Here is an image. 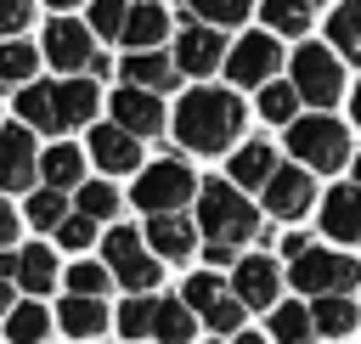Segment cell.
I'll use <instances>...</instances> for the list:
<instances>
[{
  "instance_id": "6da1fadb",
  "label": "cell",
  "mask_w": 361,
  "mask_h": 344,
  "mask_svg": "<svg viewBox=\"0 0 361 344\" xmlns=\"http://www.w3.org/2000/svg\"><path fill=\"white\" fill-rule=\"evenodd\" d=\"M237 130H243V102L231 90L203 85V90H186L175 107V135L192 152H226L237 141Z\"/></svg>"
},
{
  "instance_id": "7a4b0ae2",
  "label": "cell",
  "mask_w": 361,
  "mask_h": 344,
  "mask_svg": "<svg viewBox=\"0 0 361 344\" xmlns=\"http://www.w3.org/2000/svg\"><path fill=\"white\" fill-rule=\"evenodd\" d=\"M197 226L209 231V242H248V237L259 231V214L248 209L243 186L203 180V186H197Z\"/></svg>"
},
{
  "instance_id": "3957f363",
  "label": "cell",
  "mask_w": 361,
  "mask_h": 344,
  "mask_svg": "<svg viewBox=\"0 0 361 344\" xmlns=\"http://www.w3.org/2000/svg\"><path fill=\"white\" fill-rule=\"evenodd\" d=\"M288 147H293V158L305 164V169H344V158H350V130L338 124V118H299L293 130H288Z\"/></svg>"
},
{
  "instance_id": "277c9868",
  "label": "cell",
  "mask_w": 361,
  "mask_h": 344,
  "mask_svg": "<svg viewBox=\"0 0 361 344\" xmlns=\"http://www.w3.org/2000/svg\"><path fill=\"white\" fill-rule=\"evenodd\" d=\"M192 192H197V175L180 158H158L135 175V209H147V214H175Z\"/></svg>"
},
{
  "instance_id": "5b68a950",
  "label": "cell",
  "mask_w": 361,
  "mask_h": 344,
  "mask_svg": "<svg viewBox=\"0 0 361 344\" xmlns=\"http://www.w3.org/2000/svg\"><path fill=\"white\" fill-rule=\"evenodd\" d=\"M361 282V265L350 259V254H333V248H305L299 259H293V288L299 293H350Z\"/></svg>"
},
{
  "instance_id": "8992f818",
  "label": "cell",
  "mask_w": 361,
  "mask_h": 344,
  "mask_svg": "<svg viewBox=\"0 0 361 344\" xmlns=\"http://www.w3.org/2000/svg\"><path fill=\"white\" fill-rule=\"evenodd\" d=\"M293 85H299L305 102L333 107L338 90H344V68H338V56H333L327 45H299V51H293Z\"/></svg>"
},
{
  "instance_id": "52a82bcc",
  "label": "cell",
  "mask_w": 361,
  "mask_h": 344,
  "mask_svg": "<svg viewBox=\"0 0 361 344\" xmlns=\"http://www.w3.org/2000/svg\"><path fill=\"white\" fill-rule=\"evenodd\" d=\"M102 254H107V265H113V276L130 288V293H147L152 282H158V259L141 248V237L130 231V226H118V231H107V242H102Z\"/></svg>"
},
{
  "instance_id": "ba28073f",
  "label": "cell",
  "mask_w": 361,
  "mask_h": 344,
  "mask_svg": "<svg viewBox=\"0 0 361 344\" xmlns=\"http://www.w3.org/2000/svg\"><path fill=\"white\" fill-rule=\"evenodd\" d=\"M45 62H56L62 73L90 68V62H96V39H90V28H85V23H68V17L45 23Z\"/></svg>"
},
{
  "instance_id": "9c48e42d",
  "label": "cell",
  "mask_w": 361,
  "mask_h": 344,
  "mask_svg": "<svg viewBox=\"0 0 361 344\" xmlns=\"http://www.w3.org/2000/svg\"><path fill=\"white\" fill-rule=\"evenodd\" d=\"M310 197H316V186H310V169H305V164L276 169V175L265 180V214H271V220H299V214L310 209Z\"/></svg>"
},
{
  "instance_id": "30bf717a",
  "label": "cell",
  "mask_w": 361,
  "mask_h": 344,
  "mask_svg": "<svg viewBox=\"0 0 361 344\" xmlns=\"http://www.w3.org/2000/svg\"><path fill=\"white\" fill-rule=\"evenodd\" d=\"M34 175H39V152H34V135H28L23 124L0 130V192H23Z\"/></svg>"
},
{
  "instance_id": "8fae6325",
  "label": "cell",
  "mask_w": 361,
  "mask_h": 344,
  "mask_svg": "<svg viewBox=\"0 0 361 344\" xmlns=\"http://www.w3.org/2000/svg\"><path fill=\"white\" fill-rule=\"evenodd\" d=\"M271 68H276V39H271V34H248V39H237V51L226 56V79H231V85H265Z\"/></svg>"
},
{
  "instance_id": "7c38bea8",
  "label": "cell",
  "mask_w": 361,
  "mask_h": 344,
  "mask_svg": "<svg viewBox=\"0 0 361 344\" xmlns=\"http://www.w3.org/2000/svg\"><path fill=\"white\" fill-rule=\"evenodd\" d=\"M322 231L338 237V242H361V180L327 192V203H322Z\"/></svg>"
},
{
  "instance_id": "4fadbf2b",
  "label": "cell",
  "mask_w": 361,
  "mask_h": 344,
  "mask_svg": "<svg viewBox=\"0 0 361 344\" xmlns=\"http://www.w3.org/2000/svg\"><path fill=\"white\" fill-rule=\"evenodd\" d=\"M113 118L130 130V135H152L164 124V107H158V90H141V85H124L113 96Z\"/></svg>"
},
{
  "instance_id": "5bb4252c",
  "label": "cell",
  "mask_w": 361,
  "mask_h": 344,
  "mask_svg": "<svg viewBox=\"0 0 361 344\" xmlns=\"http://www.w3.org/2000/svg\"><path fill=\"white\" fill-rule=\"evenodd\" d=\"M220 56H226V39L214 34V23H209V28H180V39H175V62H180L186 73H214Z\"/></svg>"
},
{
  "instance_id": "9a60e30c",
  "label": "cell",
  "mask_w": 361,
  "mask_h": 344,
  "mask_svg": "<svg viewBox=\"0 0 361 344\" xmlns=\"http://www.w3.org/2000/svg\"><path fill=\"white\" fill-rule=\"evenodd\" d=\"M90 152H96V164L107 169V175H124V169H135V135L124 130V124H102V130H90Z\"/></svg>"
},
{
  "instance_id": "2e32d148",
  "label": "cell",
  "mask_w": 361,
  "mask_h": 344,
  "mask_svg": "<svg viewBox=\"0 0 361 344\" xmlns=\"http://www.w3.org/2000/svg\"><path fill=\"white\" fill-rule=\"evenodd\" d=\"M56 321H62V333H73V338H96L113 316H107V305H102V299L73 293V299H62V305H56Z\"/></svg>"
},
{
  "instance_id": "e0dca14e",
  "label": "cell",
  "mask_w": 361,
  "mask_h": 344,
  "mask_svg": "<svg viewBox=\"0 0 361 344\" xmlns=\"http://www.w3.org/2000/svg\"><path fill=\"white\" fill-rule=\"evenodd\" d=\"M118 73H124V85H141V90H169L175 85V62L158 56V51H130L118 62Z\"/></svg>"
},
{
  "instance_id": "ac0fdd59",
  "label": "cell",
  "mask_w": 361,
  "mask_h": 344,
  "mask_svg": "<svg viewBox=\"0 0 361 344\" xmlns=\"http://www.w3.org/2000/svg\"><path fill=\"white\" fill-rule=\"evenodd\" d=\"M147 237H152V248H158L164 259H186V254L197 248V226L180 220V209H175V214H158V220L147 226Z\"/></svg>"
},
{
  "instance_id": "d6986e66",
  "label": "cell",
  "mask_w": 361,
  "mask_h": 344,
  "mask_svg": "<svg viewBox=\"0 0 361 344\" xmlns=\"http://www.w3.org/2000/svg\"><path fill=\"white\" fill-rule=\"evenodd\" d=\"M237 299L271 310V299H276V265L271 259H243L237 265Z\"/></svg>"
},
{
  "instance_id": "ffe728a7",
  "label": "cell",
  "mask_w": 361,
  "mask_h": 344,
  "mask_svg": "<svg viewBox=\"0 0 361 344\" xmlns=\"http://www.w3.org/2000/svg\"><path fill=\"white\" fill-rule=\"evenodd\" d=\"M164 34H169V11L164 6H130V23H124V45L130 51H152Z\"/></svg>"
},
{
  "instance_id": "44dd1931",
  "label": "cell",
  "mask_w": 361,
  "mask_h": 344,
  "mask_svg": "<svg viewBox=\"0 0 361 344\" xmlns=\"http://www.w3.org/2000/svg\"><path fill=\"white\" fill-rule=\"evenodd\" d=\"M51 90H56V118H62V130H73V124L90 118V107H96V85H90V79H62V85H51Z\"/></svg>"
},
{
  "instance_id": "7402d4cb",
  "label": "cell",
  "mask_w": 361,
  "mask_h": 344,
  "mask_svg": "<svg viewBox=\"0 0 361 344\" xmlns=\"http://www.w3.org/2000/svg\"><path fill=\"white\" fill-rule=\"evenodd\" d=\"M271 175H276V158H271L265 141L237 147V158H231V186H265Z\"/></svg>"
},
{
  "instance_id": "603a6c76",
  "label": "cell",
  "mask_w": 361,
  "mask_h": 344,
  "mask_svg": "<svg viewBox=\"0 0 361 344\" xmlns=\"http://www.w3.org/2000/svg\"><path fill=\"white\" fill-rule=\"evenodd\" d=\"M310 316H316V333H333V338H344V333L361 327V310L350 305V293H322Z\"/></svg>"
},
{
  "instance_id": "cb8c5ba5",
  "label": "cell",
  "mask_w": 361,
  "mask_h": 344,
  "mask_svg": "<svg viewBox=\"0 0 361 344\" xmlns=\"http://www.w3.org/2000/svg\"><path fill=\"white\" fill-rule=\"evenodd\" d=\"M327 39L338 45V56L361 62V0H344V6L333 11V23H327Z\"/></svg>"
},
{
  "instance_id": "d4e9b609",
  "label": "cell",
  "mask_w": 361,
  "mask_h": 344,
  "mask_svg": "<svg viewBox=\"0 0 361 344\" xmlns=\"http://www.w3.org/2000/svg\"><path fill=\"white\" fill-rule=\"evenodd\" d=\"M17 282H23L28 293H45V288L56 282V259H51V248H45V242H34V248H23V254H17Z\"/></svg>"
},
{
  "instance_id": "484cf974",
  "label": "cell",
  "mask_w": 361,
  "mask_h": 344,
  "mask_svg": "<svg viewBox=\"0 0 361 344\" xmlns=\"http://www.w3.org/2000/svg\"><path fill=\"white\" fill-rule=\"evenodd\" d=\"M152 338H158V344H192V305H180V299H158Z\"/></svg>"
},
{
  "instance_id": "4316f807",
  "label": "cell",
  "mask_w": 361,
  "mask_h": 344,
  "mask_svg": "<svg viewBox=\"0 0 361 344\" xmlns=\"http://www.w3.org/2000/svg\"><path fill=\"white\" fill-rule=\"evenodd\" d=\"M271 333H276V344H310L316 316H310L305 305H276V310H271Z\"/></svg>"
},
{
  "instance_id": "83f0119b",
  "label": "cell",
  "mask_w": 361,
  "mask_h": 344,
  "mask_svg": "<svg viewBox=\"0 0 361 344\" xmlns=\"http://www.w3.org/2000/svg\"><path fill=\"white\" fill-rule=\"evenodd\" d=\"M17 113L28 118V124H39V130H62V118H56V90L45 85H23V96H17Z\"/></svg>"
},
{
  "instance_id": "f1b7e54d",
  "label": "cell",
  "mask_w": 361,
  "mask_h": 344,
  "mask_svg": "<svg viewBox=\"0 0 361 344\" xmlns=\"http://www.w3.org/2000/svg\"><path fill=\"white\" fill-rule=\"evenodd\" d=\"M79 169H85V158H79V147H51L45 158H39V175H45V186H79Z\"/></svg>"
},
{
  "instance_id": "f546056e",
  "label": "cell",
  "mask_w": 361,
  "mask_h": 344,
  "mask_svg": "<svg viewBox=\"0 0 361 344\" xmlns=\"http://www.w3.org/2000/svg\"><path fill=\"white\" fill-rule=\"evenodd\" d=\"M34 62H39V51L28 39H6L0 45V85H28L34 79Z\"/></svg>"
},
{
  "instance_id": "4dcf8cb0",
  "label": "cell",
  "mask_w": 361,
  "mask_h": 344,
  "mask_svg": "<svg viewBox=\"0 0 361 344\" xmlns=\"http://www.w3.org/2000/svg\"><path fill=\"white\" fill-rule=\"evenodd\" d=\"M45 327H51L45 305H17V310L6 316V338H11V344H39Z\"/></svg>"
},
{
  "instance_id": "1f68e13d",
  "label": "cell",
  "mask_w": 361,
  "mask_h": 344,
  "mask_svg": "<svg viewBox=\"0 0 361 344\" xmlns=\"http://www.w3.org/2000/svg\"><path fill=\"white\" fill-rule=\"evenodd\" d=\"M299 113V85H265L259 90V118L265 124H293Z\"/></svg>"
},
{
  "instance_id": "d6a6232c",
  "label": "cell",
  "mask_w": 361,
  "mask_h": 344,
  "mask_svg": "<svg viewBox=\"0 0 361 344\" xmlns=\"http://www.w3.org/2000/svg\"><path fill=\"white\" fill-rule=\"evenodd\" d=\"M152 321H158V299H147V293H130V299L118 305V333H124V338H141V333H152Z\"/></svg>"
},
{
  "instance_id": "836d02e7",
  "label": "cell",
  "mask_w": 361,
  "mask_h": 344,
  "mask_svg": "<svg viewBox=\"0 0 361 344\" xmlns=\"http://www.w3.org/2000/svg\"><path fill=\"white\" fill-rule=\"evenodd\" d=\"M259 11H265V23L276 34H305L310 28V0H265Z\"/></svg>"
},
{
  "instance_id": "e575fe53",
  "label": "cell",
  "mask_w": 361,
  "mask_h": 344,
  "mask_svg": "<svg viewBox=\"0 0 361 344\" xmlns=\"http://www.w3.org/2000/svg\"><path fill=\"white\" fill-rule=\"evenodd\" d=\"M28 220H34L39 231H45V226H62V220H68V203H62V192H56V186L34 192V197H28Z\"/></svg>"
},
{
  "instance_id": "d590c367",
  "label": "cell",
  "mask_w": 361,
  "mask_h": 344,
  "mask_svg": "<svg viewBox=\"0 0 361 344\" xmlns=\"http://www.w3.org/2000/svg\"><path fill=\"white\" fill-rule=\"evenodd\" d=\"M124 23H130V6H124V0H96V6H90V28H96L102 39H118Z\"/></svg>"
},
{
  "instance_id": "8d00e7d4",
  "label": "cell",
  "mask_w": 361,
  "mask_h": 344,
  "mask_svg": "<svg viewBox=\"0 0 361 344\" xmlns=\"http://www.w3.org/2000/svg\"><path fill=\"white\" fill-rule=\"evenodd\" d=\"M113 209H118V192H113V186H102V180H96V186H79V214L107 220Z\"/></svg>"
},
{
  "instance_id": "74e56055",
  "label": "cell",
  "mask_w": 361,
  "mask_h": 344,
  "mask_svg": "<svg viewBox=\"0 0 361 344\" xmlns=\"http://www.w3.org/2000/svg\"><path fill=\"white\" fill-rule=\"evenodd\" d=\"M107 276H113V265H90V259H85V265H73V271H68V288H73V293H90V299H102Z\"/></svg>"
},
{
  "instance_id": "f35d334b",
  "label": "cell",
  "mask_w": 361,
  "mask_h": 344,
  "mask_svg": "<svg viewBox=\"0 0 361 344\" xmlns=\"http://www.w3.org/2000/svg\"><path fill=\"white\" fill-rule=\"evenodd\" d=\"M192 6H197L203 23H220V28H226V23H243L254 0H192Z\"/></svg>"
},
{
  "instance_id": "ab89813d",
  "label": "cell",
  "mask_w": 361,
  "mask_h": 344,
  "mask_svg": "<svg viewBox=\"0 0 361 344\" xmlns=\"http://www.w3.org/2000/svg\"><path fill=\"white\" fill-rule=\"evenodd\" d=\"M90 237H96V220H90V214H68V220L56 226V242H62V248H90Z\"/></svg>"
},
{
  "instance_id": "60d3db41",
  "label": "cell",
  "mask_w": 361,
  "mask_h": 344,
  "mask_svg": "<svg viewBox=\"0 0 361 344\" xmlns=\"http://www.w3.org/2000/svg\"><path fill=\"white\" fill-rule=\"evenodd\" d=\"M220 299H226L220 276H209V271H203V276H192V282H186V305H192V310H209V305H220Z\"/></svg>"
},
{
  "instance_id": "b9f144b4",
  "label": "cell",
  "mask_w": 361,
  "mask_h": 344,
  "mask_svg": "<svg viewBox=\"0 0 361 344\" xmlns=\"http://www.w3.org/2000/svg\"><path fill=\"white\" fill-rule=\"evenodd\" d=\"M203 321H209L214 333H237V327H243V299H231V293H226L220 305H209V310H203Z\"/></svg>"
},
{
  "instance_id": "7bdbcfd3",
  "label": "cell",
  "mask_w": 361,
  "mask_h": 344,
  "mask_svg": "<svg viewBox=\"0 0 361 344\" xmlns=\"http://www.w3.org/2000/svg\"><path fill=\"white\" fill-rule=\"evenodd\" d=\"M34 17V0H0V34H17Z\"/></svg>"
},
{
  "instance_id": "ee69618b",
  "label": "cell",
  "mask_w": 361,
  "mask_h": 344,
  "mask_svg": "<svg viewBox=\"0 0 361 344\" xmlns=\"http://www.w3.org/2000/svg\"><path fill=\"white\" fill-rule=\"evenodd\" d=\"M17 226H23V220H17V214H11V203L0 197V248H6L11 237H17Z\"/></svg>"
},
{
  "instance_id": "f6af8a7d",
  "label": "cell",
  "mask_w": 361,
  "mask_h": 344,
  "mask_svg": "<svg viewBox=\"0 0 361 344\" xmlns=\"http://www.w3.org/2000/svg\"><path fill=\"white\" fill-rule=\"evenodd\" d=\"M231 248H237V242H209L203 259H209V265H231Z\"/></svg>"
},
{
  "instance_id": "bcb514c9",
  "label": "cell",
  "mask_w": 361,
  "mask_h": 344,
  "mask_svg": "<svg viewBox=\"0 0 361 344\" xmlns=\"http://www.w3.org/2000/svg\"><path fill=\"white\" fill-rule=\"evenodd\" d=\"M0 276H17V254H6V248H0Z\"/></svg>"
},
{
  "instance_id": "7dc6e473",
  "label": "cell",
  "mask_w": 361,
  "mask_h": 344,
  "mask_svg": "<svg viewBox=\"0 0 361 344\" xmlns=\"http://www.w3.org/2000/svg\"><path fill=\"white\" fill-rule=\"evenodd\" d=\"M0 310H17L11 305V276H0Z\"/></svg>"
},
{
  "instance_id": "c3c4849f",
  "label": "cell",
  "mask_w": 361,
  "mask_h": 344,
  "mask_svg": "<svg viewBox=\"0 0 361 344\" xmlns=\"http://www.w3.org/2000/svg\"><path fill=\"white\" fill-rule=\"evenodd\" d=\"M350 107H355V124H361V85H355V96H350Z\"/></svg>"
},
{
  "instance_id": "681fc988",
  "label": "cell",
  "mask_w": 361,
  "mask_h": 344,
  "mask_svg": "<svg viewBox=\"0 0 361 344\" xmlns=\"http://www.w3.org/2000/svg\"><path fill=\"white\" fill-rule=\"evenodd\" d=\"M45 6H56V11H68V6H79V0H45Z\"/></svg>"
},
{
  "instance_id": "f907efd6",
  "label": "cell",
  "mask_w": 361,
  "mask_h": 344,
  "mask_svg": "<svg viewBox=\"0 0 361 344\" xmlns=\"http://www.w3.org/2000/svg\"><path fill=\"white\" fill-rule=\"evenodd\" d=\"M237 344H265V338H254V333H243V338H237Z\"/></svg>"
},
{
  "instance_id": "816d5d0a",
  "label": "cell",
  "mask_w": 361,
  "mask_h": 344,
  "mask_svg": "<svg viewBox=\"0 0 361 344\" xmlns=\"http://www.w3.org/2000/svg\"><path fill=\"white\" fill-rule=\"evenodd\" d=\"M355 175H361V164H355Z\"/></svg>"
}]
</instances>
